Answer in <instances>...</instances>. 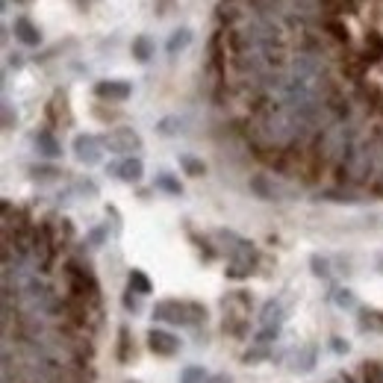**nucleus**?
Returning <instances> with one entry per match:
<instances>
[{
	"label": "nucleus",
	"instance_id": "0eeeda50",
	"mask_svg": "<svg viewBox=\"0 0 383 383\" xmlns=\"http://www.w3.org/2000/svg\"><path fill=\"white\" fill-rule=\"evenodd\" d=\"M95 95L100 100H109V104H121V100H127L133 95V86L127 80H100L95 86Z\"/></svg>",
	"mask_w": 383,
	"mask_h": 383
},
{
	"label": "nucleus",
	"instance_id": "5701e85b",
	"mask_svg": "<svg viewBox=\"0 0 383 383\" xmlns=\"http://www.w3.org/2000/svg\"><path fill=\"white\" fill-rule=\"evenodd\" d=\"M336 304H339L342 310H354V307H357L354 292H348V289H339V292H336Z\"/></svg>",
	"mask_w": 383,
	"mask_h": 383
},
{
	"label": "nucleus",
	"instance_id": "dca6fc26",
	"mask_svg": "<svg viewBox=\"0 0 383 383\" xmlns=\"http://www.w3.org/2000/svg\"><path fill=\"white\" fill-rule=\"evenodd\" d=\"M127 289L136 292V295H151V280H148V274L139 271V269H133V271H130V286H127Z\"/></svg>",
	"mask_w": 383,
	"mask_h": 383
},
{
	"label": "nucleus",
	"instance_id": "c756f323",
	"mask_svg": "<svg viewBox=\"0 0 383 383\" xmlns=\"http://www.w3.org/2000/svg\"><path fill=\"white\" fill-rule=\"evenodd\" d=\"M333 383H357L354 377H339V380H333Z\"/></svg>",
	"mask_w": 383,
	"mask_h": 383
},
{
	"label": "nucleus",
	"instance_id": "b1692460",
	"mask_svg": "<svg viewBox=\"0 0 383 383\" xmlns=\"http://www.w3.org/2000/svg\"><path fill=\"white\" fill-rule=\"evenodd\" d=\"M30 174L38 180V177H42V180H53V177H59V171L56 168H50V166H33L30 168Z\"/></svg>",
	"mask_w": 383,
	"mask_h": 383
},
{
	"label": "nucleus",
	"instance_id": "f8f14e48",
	"mask_svg": "<svg viewBox=\"0 0 383 383\" xmlns=\"http://www.w3.org/2000/svg\"><path fill=\"white\" fill-rule=\"evenodd\" d=\"M313 366H315V348L298 345L295 351H289V369L292 372H313Z\"/></svg>",
	"mask_w": 383,
	"mask_h": 383
},
{
	"label": "nucleus",
	"instance_id": "f257e3e1",
	"mask_svg": "<svg viewBox=\"0 0 383 383\" xmlns=\"http://www.w3.org/2000/svg\"><path fill=\"white\" fill-rule=\"evenodd\" d=\"M153 321H163V325H174V328H198L207 321V307L198 304V301L168 298L153 307Z\"/></svg>",
	"mask_w": 383,
	"mask_h": 383
},
{
	"label": "nucleus",
	"instance_id": "6e6552de",
	"mask_svg": "<svg viewBox=\"0 0 383 383\" xmlns=\"http://www.w3.org/2000/svg\"><path fill=\"white\" fill-rule=\"evenodd\" d=\"M109 171L118 177V180H124V183H139L145 174V166H142V159L139 156H124L121 163L109 166Z\"/></svg>",
	"mask_w": 383,
	"mask_h": 383
},
{
	"label": "nucleus",
	"instance_id": "4be33fe9",
	"mask_svg": "<svg viewBox=\"0 0 383 383\" xmlns=\"http://www.w3.org/2000/svg\"><path fill=\"white\" fill-rule=\"evenodd\" d=\"M124 310L127 313H139V310H142V295H136V292H124Z\"/></svg>",
	"mask_w": 383,
	"mask_h": 383
},
{
	"label": "nucleus",
	"instance_id": "1a4fd4ad",
	"mask_svg": "<svg viewBox=\"0 0 383 383\" xmlns=\"http://www.w3.org/2000/svg\"><path fill=\"white\" fill-rule=\"evenodd\" d=\"M12 33H15L18 42L27 45V48H38V45H42V33H38V27L30 21V18H15Z\"/></svg>",
	"mask_w": 383,
	"mask_h": 383
},
{
	"label": "nucleus",
	"instance_id": "39448f33",
	"mask_svg": "<svg viewBox=\"0 0 383 383\" xmlns=\"http://www.w3.org/2000/svg\"><path fill=\"white\" fill-rule=\"evenodd\" d=\"M74 156L83 166H97L104 159V139H97L92 133H80L74 139Z\"/></svg>",
	"mask_w": 383,
	"mask_h": 383
},
{
	"label": "nucleus",
	"instance_id": "9b49d317",
	"mask_svg": "<svg viewBox=\"0 0 383 383\" xmlns=\"http://www.w3.org/2000/svg\"><path fill=\"white\" fill-rule=\"evenodd\" d=\"M33 145H36L38 156H45V159H56L59 153H63V145L56 142V136H53L50 130L36 133V136H33Z\"/></svg>",
	"mask_w": 383,
	"mask_h": 383
},
{
	"label": "nucleus",
	"instance_id": "ddd939ff",
	"mask_svg": "<svg viewBox=\"0 0 383 383\" xmlns=\"http://www.w3.org/2000/svg\"><path fill=\"white\" fill-rule=\"evenodd\" d=\"M130 50H133V56H136V63H148L156 48H153V38H151V36H136L133 45H130Z\"/></svg>",
	"mask_w": 383,
	"mask_h": 383
},
{
	"label": "nucleus",
	"instance_id": "bb28decb",
	"mask_svg": "<svg viewBox=\"0 0 383 383\" xmlns=\"http://www.w3.org/2000/svg\"><path fill=\"white\" fill-rule=\"evenodd\" d=\"M4 127L12 130V107H9V104L4 107Z\"/></svg>",
	"mask_w": 383,
	"mask_h": 383
},
{
	"label": "nucleus",
	"instance_id": "20e7f679",
	"mask_svg": "<svg viewBox=\"0 0 383 383\" xmlns=\"http://www.w3.org/2000/svg\"><path fill=\"white\" fill-rule=\"evenodd\" d=\"M104 148H109V153H121V156H133L136 151H142V136L130 127H115L104 136Z\"/></svg>",
	"mask_w": 383,
	"mask_h": 383
},
{
	"label": "nucleus",
	"instance_id": "c85d7f7f",
	"mask_svg": "<svg viewBox=\"0 0 383 383\" xmlns=\"http://www.w3.org/2000/svg\"><path fill=\"white\" fill-rule=\"evenodd\" d=\"M207 383H230V377H227V374H212Z\"/></svg>",
	"mask_w": 383,
	"mask_h": 383
},
{
	"label": "nucleus",
	"instance_id": "7ed1b4c3",
	"mask_svg": "<svg viewBox=\"0 0 383 383\" xmlns=\"http://www.w3.org/2000/svg\"><path fill=\"white\" fill-rule=\"evenodd\" d=\"M284 318H286V307L280 298H271L269 304L259 310V321H257V333H254V345L259 348H269L271 342L280 336V328H284Z\"/></svg>",
	"mask_w": 383,
	"mask_h": 383
},
{
	"label": "nucleus",
	"instance_id": "412c9836",
	"mask_svg": "<svg viewBox=\"0 0 383 383\" xmlns=\"http://www.w3.org/2000/svg\"><path fill=\"white\" fill-rule=\"evenodd\" d=\"M362 383H383V366L380 362H366V366H362Z\"/></svg>",
	"mask_w": 383,
	"mask_h": 383
},
{
	"label": "nucleus",
	"instance_id": "393cba45",
	"mask_svg": "<svg viewBox=\"0 0 383 383\" xmlns=\"http://www.w3.org/2000/svg\"><path fill=\"white\" fill-rule=\"evenodd\" d=\"M310 263H313V271H315L318 277H330V263H328V259H321V257H313Z\"/></svg>",
	"mask_w": 383,
	"mask_h": 383
},
{
	"label": "nucleus",
	"instance_id": "a211bd4d",
	"mask_svg": "<svg viewBox=\"0 0 383 383\" xmlns=\"http://www.w3.org/2000/svg\"><path fill=\"white\" fill-rule=\"evenodd\" d=\"M180 166H183V171H186V174H192V177H200V174H207V166L200 163V159L189 156V153H183V156H180Z\"/></svg>",
	"mask_w": 383,
	"mask_h": 383
},
{
	"label": "nucleus",
	"instance_id": "423d86ee",
	"mask_svg": "<svg viewBox=\"0 0 383 383\" xmlns=\"http://www.w3.org/2000/svg\"><path fill=\"white\" fill-rule=\"evenodd\" d=\"M180 345H183V342H180L174 333L163 330V328H151L148 330V348L153 354H159V357H174L180 351Z\"/></svg>",
	"mask_w": 383,
	"mask_h": 383
},
{
	"label": "nucleus",
	"instance_id": "a878e982",
	"mask_svg": "<svg viewBox=\"0 0 383 383\" xmlns=\"http://www.w3.org/2000/svg\"><path fill=\"white\" fill-rule=\"evenodd\" d=\"M107 239V227H97V230H92V236H89V245H100V242H104Z\"/></svg>",
	"mask_w": 383,
	"mask_h": 383
},
{
	"label": "nucleus",
	"instance_id": "cd10ccee",
	"mask_svg": "<svg viewBox=\"0 0 383 383\" xmlns=\"http://www.w3.org/2000/svg\"><path fill=\"white\" fill-rule=\"evenodd\" d=\"M333 351H336V354L348 351V342H342V339H333Z\"/></svg>",
	"mask_w": 383,
	"mask_h": 383
},
{
	"label": "nucleus",
	"instance_id": "2eb2a0df",
	"mask_svg": "<svg viewBox=\"0 0 383 383\" xmlns=\"http://www.w3.org/2000/svg\"><path fill=\"white\" fill-rule=\"evenodd\" d=\"M360 330L383 333V313L380 310H362L360 313Z\"/></svg>",
	"mask_w": 383,
	"mask_h": 383
},
{
	"label": "nucleus",
	"instance_id": "4468645a",
	"mask_svg": "<svg viewBox=\"0 0 383 383\" xmlns=\"http://www.w3.org/2000/svg\"><path fill=\"white\" fill-rule=\"evenodd\" d=\"M189 45H192V30H189V27H180V30H174V33H171L166 50H168L171 56H177L180 50H186Z\"/></svg>",
	"mask_w": 383,
	"mask_h": 383
},
{
	"label": "nucleus",
	"instance_id": "9d476101",
	"mask_svg": "<svg viewBox=\"0 0 383 383\" xmlns=\"http://www.w3.org/2000/svg\"><path fill=\"white\" fill-rule=\"evenodd\" d=\"M251 192L257 198H263V200H284V192H280L277 183L266 174H254L251 177Z\"/></svg>",
	"mask_w": 383,
	"mask_h": 383
},
{
	"label": "nucleus",
	"instance_id": "7c9ffc66",
	"mask_svg": "<svg viewBox=\"0 0 383 383\" xmlns=\"http://www.w3.org/2000/svg\"><path fill=\"white\" fill-rule=\"evenodd\" d=\"M127 383H139V380H127Z\"/></svg>",
	"mask_w": 383,
	"mask_h": 383
},
{
	"label": "nucleus",
	"instance_id": "6ab92c4d",
	"mask_svg": "<svg viewBox=\"0 0 383 383\" xmlns=\"http://www.w3.org/2000/svg\"><path fill=\"white\" fill-rule=\"evenodd\" d=\"M156 130L163 133V136H177L180 130H183V121H180L177 115H168V118H163V121H159V124H156Z\"/></svg>",
	"mask_w": 383,
	"mask_h": 383
},
{
	"label": "nucleus",
	"instance_id": "f3484780",
	"mask_svg": "<svg viewBox=\"0 0 383 383\" xmlns=\"http://www.w3.org/2000/svg\"><path fill=\"white\" fill-rule=\"evenodd\" d=\"M156 189H163V192H168V195H183V186H180V180L171 177V174H166V171L156 177Z\"/></svg>",
	"mask_w": 383,
	"mask_h": 383
},
{
	"label": "nucleus",
	"instance_id": "f03ea898",
	"mask_svg": "<svg viewBox=\"0 0 383 383\" xmlns=\"http://www.w3.org/2000/svg\"><path fill=\"white\" fill-rule=\"evenodd\" d=\"M380 156L383 153L377 151V145L362 142V145H354L351 148V153L342 159V166H345V171H348V177L354 180V183H362V180H369L377 171Z\"/></svg>",
	"mask_w": 383,
	"mask_h": 383
},
{
	"label": "nucleus",
	"instance_id": "aec40b11",
	"mask_svg": "<svg viewBox=\"0 0 383 383\" xmlns=\"http://www.w3.org/2000/svg\"><path fill=\"white\" fill-rule=\"evenodd\" d=\"M207 380L210 377H207V372L200 366H189V369L180 372V383H207Z\"/></svg>",
	"mask_w": 383,
	"mask_h": 383
}]
</instances>
